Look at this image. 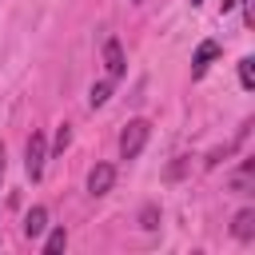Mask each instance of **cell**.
<instances>
[{"label": "cell", "mask_w": 255, "mask_h": 255, "mask_svg": "<svg viewBox=\"0 0 255 255\" xmlns=\"http://www.w3.org/2000/svg\"><path fill=\"white\" fill-rule=\"evenodd\" d=\"M44 227H48V211H44V207H32V211L24 215V235H28V239H40Z\"/></svg>", "instance_id": "7"}, {"label": "cell", "mask_w": 255, "mask_h": 255, "mask_svg": "<svg viewBox=\"0 0 255 255\" xmlns=\"http://www.w3.org/2000/svg\"><path fill=\"white\" fill-rule=\"evenodd\" d=\"M199 4H203V0H191V8H199Z\"/></svg>", "instance_id": "17"}, {"label": "cell", "mask_w": 255, "mask_h": 255, "mask_svg": "<svg viewBox=\"0 0 255 255\" xmlns=\"http://www.w3.org/2000/svg\"><path fill=\"white\" fill-rule=\"evenodd\" d=\"M235 4H239V0H219V12H231Z\"/></svg>", "instance_id": "15"}, {"label": "cell", "mask_w": 255, "mask_h": 255, "mask_svg": "<svg viewBox=\"0 0 255 255\" xmlns=\"http://www.w3.org/2000/svg\"><path fill=\"white\" fill-rule=\"evenodd\" d=\"M215 56H219V44H215V40H203V44L195 48V56H191V80H203Z\"/></svg>", "instance_id": "4"}, {"label": "cell", "mask_w": 255, "mask_h": 255, "mask_svg": "<svg viewBox=\"0 0 255 255\" xmlns=\"http://www.w3.org/2000/svg\"><path fill=\"white\" fill-rule=\"evenodd\" d=\"M231 235L235 239H255V207H243L239 215H235V223H231Z\"/></svg>", "instance_id": "6"}, {"label": "cell", "mask_w": 255, "mask_h": 255, "mask_svg": "<svg viewBox=\"0 0 255 255\" xmlns=\"http://www.w3.org/2000/svg\"><path fill=\"white\" fill-rule=\"evenodd\" d=\"M68 143H72V128H68V124H60V128H56V139H52V151H64Z\"/></svg>", "instance_id": "12"}, {"label": "cell", "mask_w": 255, "mask_h": 255, "mask_svg": "<svg viewBox=\"0 0 255 255\" xmlns=\"http://www.w3.org/2000/svg\"><path fill=\"white\" fill-rule=\"evenodd\" d=\"M112 88H116V80L108 76V80H100V84H92L88 88V108H104L108 104V96H112Z\"/></svg>", "instance_id": "8"}, {"label": "cell", "mask_w": 255, "mask_h": 255, "mask_svg": "<svg viewBox=\"0 0 255 255\" xmlns=\"http://www.w3.org/2000/svg\"><path fill=\"white\" fill-rule=\"evenodd\" d=\"M239 4H243V24L255 28V0H239Z\"/></svg>", "instance_id": "13"}, {"label": "cell", "mask_w": 255, "mask_h": 255, "mask_svg": "<svg viewBox=\"0 0 255 255\" xmlns=\"http://www.w3.org/2000/svg\"><path fill=\"white\" fill-rule=\"evenodd\" d=\"M0 183H4V143H0Z\"/></svg>", "instance_id": "16"}, {"label": "cell", "mask_w": 255, "mask_h": 255, "mask_svg": "<svg viewBox=\"0 0 255 255\" xmlns=\"http://www.w3.org/2000/svg\"><path fill=\"white\" fill-rule=\"evenodd\" d=\"M131 4H143V0H131Z\"/></svg>", "instance_id": "18"}, {"label": "cell", "mask_w": 255, "mask_h": 255, "mask_svg": "<svg viewBox=\"0 0 255 255\" xmlns=\"http://www.w3.org/2000/svg\"><path fill=\"white\" fill-rule=\"evenodd\" d=\"M44 159H48V139H44L40 131H32V139H28V147H24V171H28L32 183L44 175Z\"/></svg>", "instance_id": "2"}, {"label": "cell", "mask_w": 255, "mask_h": 255, "mask_svg": "<svg viewBox=\"0 0 255 255\" xmlns=\"http://www.w3.org/2000/svg\"><path fill=\"white\" fill-rule=\"evenodd\" d=\"M112 183H116V167L112 163H96L88 171V195H108Z\"/></svg>", "instance_id": "3"}, {"label": "cell", "mask_w": 255, "mask_h": 255, "mask_svg": "<svg viewBox=\"0 0 255 255\" xmlns=\"http://www.w3.org/2000/svg\"><path fill=\"white\" fill-rule=\"evenodd\" d=\"M104 64H108V76H112V80H120V76L128 72V64H124V48H120L116 36L104 40Z\"/></svg>", "instance_id": "5"}, {"label": "cell", "mask_w": 255, "mask_h": 255, "mask_svg": "<svg viewBox=\"0 0 255 255\" xmlns=\"http://www.w3.org/2000/svg\"><path fill=\"white\" fill-rule=\"evenodd\" d=\"M239 84H243V92H251V88H255V60H251V56H243V60H239Z\"/></svg>", "instance_id": "11"}, {"label": "cell", "mask_w": 255, "mask_h": 255, "mask_svg": "<svg viewBox=\"0 0 255 255\" xmlns=\"http://www.w3.org/2000/svg\"><path fill=\"white\" fill-rule=\"evenodd\" d=\"M147 135H151V124L147 120H128L124 131H120V159H135L143 151Z\"/></svg>", "instance_id": "1"}, {"label": "cell", "mask_w": 255, "mask_h": 255, "mask_svg": "<svg viewBox=\"0 0 255 255\" xmlns=\"http://www.w3.org/2000/svg\"><path fill=\"white\" fill-rule=\"evenodd\" d=\"M251 175H255V163H251V159H243V167L231 175V187H235L239 195H251Z\"/></svg>", "instance_id": "9"}, {"label": "cell", "mask_w": 255, "mask_h": 255, "mask_svg": "<svg viewBox=\"0 0 255 255\" xmlns=\"http://www.w3.org/2000/svg\"><path fill=\"white\" fill-rule=\"evenodd\" d=\"M143 227H147V231L155 227V207H143Z\"/></svg>", "instance_id": "14"}, {"label": "cell", "mask_w": 255, "mask_h": 255, "mask_svg": "<svg viewBox=\"0 0 255 255\" xmlns=\"http://www.w3.org/2000/svg\"><path fill=\"white\" fill-rule=\"evenodd\" d=\"M64 247H68V231H64V227L48 231V239H44V255H56V251H64Z\"/></svg>", "instance_id": "10"}]
</instances>
